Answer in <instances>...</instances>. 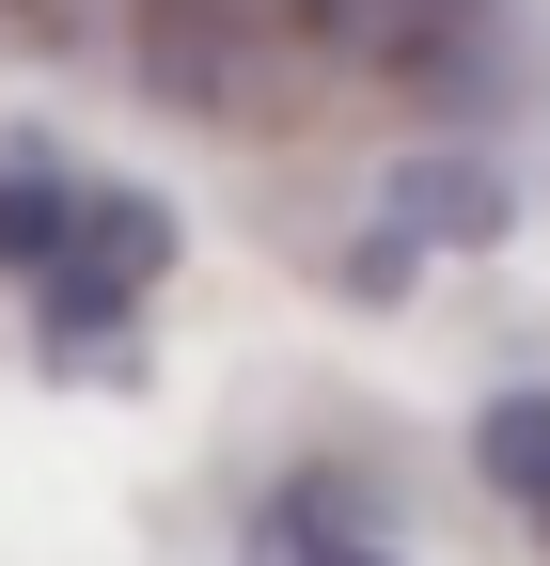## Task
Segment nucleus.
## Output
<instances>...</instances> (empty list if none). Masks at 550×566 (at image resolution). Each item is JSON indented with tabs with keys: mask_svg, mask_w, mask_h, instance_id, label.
<instances>
[{
	"mask_svg": "<svg viewBox=\"0 0 550 566\" xmlns=\"http://www.w3.org/2000/svg\"><path fill=\"white\" fill-rule=\"evenodd\" d=\"M472 472H488L504 504L550 535V394H488V424H472Z\"/></svg>",
	"mask_w": 550,
	"mask_h": 566,
	"instance_id": "nucleus-3",
	"label": "nucleus"
},
{
	"mask_svg": "<svg viewBox=\"0 0 550 566\" xmlns=\"http://www.w3.org/2000/svg\"><path fill=\"white\" fill-rule=\"evenodd\" d=\"M80 189H95V174H63V158H0V268H17V283H32V268L63 252Z\"/></svg>",
	"mask_w": 550,
	"mask_h": 566,
	"instance_id": "nucleus-4",
	"label": "nucleus"
},
{
	"mask_svg": "<svg viewBox=\"0 0 550 566\" xmlns=\"http://www.w3.org/2000/svg\"><path fill=\"white\" fill-rule=\"evenodd\" d=\"M158 268H173V205H142V189H80L63 252L32 268V331H47V363H95V346L158 300Z\"/></svg>",
	"mask_w": 550,
	"mask_h": 566,
	"instance_id": "nucleus-1",
	"label": "nucleus"
},
{
	"mask_svg": "<svg viewBox=\"0 0 550 566\" xmlns=\"http://www.w3.org/2000/svg\"><path fill=\"white\" fill-rule=\"evenodd\" d=\"M299 566H393V551H362V535H347V551H299Z\"/></svg>",
	"mask_w": 550,
	"mask_h": 566,
	"instance_id": "nucleus-5",
	"label": "nucleus"
},
{
	"mask_svg": "<svg viewBox=\"0 0 550 566\" xmlns=\"http://www.w3.org/2000/svg\"><path fill=\"white\" fill-rule=\"evenodd\" d=\"M504 221H519L504 174H472V158H409V174H393V237L362 252V283H393V252H425V237H441V252H488Z\"/></svg>",
	"mask_w": 550,
	"mask_h": 566,
	"instance_id": "nucleus-2",
	"label": "nucleus"
}]
</instances>
